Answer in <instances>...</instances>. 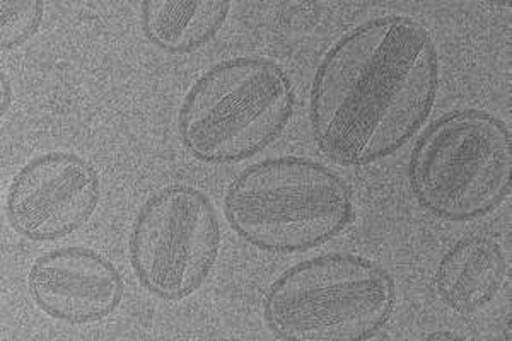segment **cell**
<instances>
[{
	"label": "cell",
	"mask_w": 512,
	"mask_h": 341,
	"mask_svg": "<svg viewBox=\"0 0 512 341\" xmlns=\"http://www.w3.org/2000/svg\"><path fill=\"white\" fill-rule=\"evenodd\" d=\"M439 55L431 33L407 16L371 19L333 43L316 70L309 125L340 166L400 151L431 115Z\"/></svg>",
	"instance_id": "cell-1"
},
{
	"label": "cell",
	"mask_w": 512,
	"mask_h": 341,
	"mask_svg": "<svg viewBox=\"0 0 512 341\" xmlns=\"http://www.w3.org/2000/svg\"><path fill=\"white\" fill-rule=\"evenodd\" d=\"M229 226L270 253H303L338 236L354 220L344 176L304 157H274L239 173L224 198Z\"/></svg>",
	"instance_id": "cell-2"
},
{
	"label": "cell",
	"mask_w": 512,
	"mask_h": 341,
	"mask_svg": "<svg viewBox=\"0 0 512 341\" xmlns=\"http://www.w3.org/2000/svg\"><path fill=\"white\" fill-rule=\"evenodd\" d=\"M395 302V280L376 261L326 253L280 273L263 316L280 340L364 341L383 330Z\"/></svg>",
	"instance_id": "cell-3"
},
{
	"label": "cell",
	"mask_w": 512,
	"mask_h": 341,
	"mask_svg": "<svg viewBox=\"0 0 512 341\" xmlns=\"http://www.w3.org/2000/svg\"><path fill=\"white\" fill-rule=\"evenodd\" d=\"M294 103L284 67L265 57L231 58L193 82L180 108L178 132L198 161H243L279 139Z\"/></svg>",
	"instance_id": "cell-4"
},
{
	"label": "cell",
	"mask_w": 512,
	"mask_h": 341,
	"mask_svg": "<svg viewBox=\"0 0 512 341\" xmlns=\"http://www.w3.org/2000/svg\"><path fill=\"white\" fill-rule=\"evenodd\" d=\"M512 135L501 118L456 110L431 123L410 154L415 200L437 219H480L511 193Z\"/></svg>",
	"instance_id": "cell-5"
},
{
	"label": "cell",
	"mask_w": 512,
	"mask_h": 341,
	"mask_svg": "<svg viewBox=\"0 0 512 341\" xmlns=\"http://www.w3.org/2000/svg\"><path fill=\"white\" fill-rule=\"evenodd\" d=\"M221 224L204 191L176 183L142 203L130 234V263L140 285L158 299L195 294L221 249Z\"/></svg>",
	"instance_id": "cell-6"
},
{
	"label": "cell",
	"mask_w": 512,
	"mask_h": 341,
	"mask_svg": "<svg viewBox=\"0 0 512 341\" xmlns=\"http://www.w3.org/2000/svg\"><path fill=\"white\" fill-rule=\"evenodd\" d=\"M101 181L91 162L72 152L31 159L12 178L6 214L31 241H55L79 231L98 209Z\"/></svg>",
	"instance_id": "cell-7"
},
{
	"label": "cell",
	"mask_w": 512,
	"mask_h": 341,
	"mask_svg": "<svg viewBox=\"0 0 512 341\" xmlns=\"http://www.w3.org/2000/svg\"><path fill=\"white\" fill-rule=\"evenodd\" d=\"M28 290L41 313L77 326L115 313L125 285L117 266L101 253L69 246L48 251L33 263Z\"/></svg>",
	"instance_id": "cell-8"
},
{
	"label": "cell",
	"mask_w": 512,
	"mask_h": 341,
	"mask_svg": "<svg viewBox=\"0 0 512 341\" xmlns=\"http://www.w3.org/2000/svg\"><path fill=\"white\" fill-rule=\"evenodd\" d=\"M506 255L487 234H468L444 253L437 265V294L458 314L482 311L504 285Z\"/></svg>",
	"instance_id": "cell-9"
},
{
	"label": "cell",
	"mask_w": 512,
	"mask_h": 341,
	"mask_svg": "<svg viewBox=\"0 0 512 341\" xmlns=\"http://www.w3.org/2000/svg\"><path fill=\"white\" fill-rule=\"evenodd\" d=\"M229 11L227 0H147L142 2V29L154 47L183 55L214 40Z\"/></svg>",
	"instance_id": "cell-10"
},
{
	"label": "cell",
	"mask_w": 512,
	"mask_h": 341,
	"mask_svg": "<svg viewBox=\"0 0 512 341\" xmlns=\"http://www.w3.org/2000/svg\"><path fill=\"white\" fill-rule=\"evenodd\" d=\"M45 4L40 0H4L0 4V47L14 50L40 28Z\"/></svg>",
	"instance_id": "cell-11"
},
{
	"label": "cell",
	"mask_w": 512,
	"mask_h": 341,
	"mask_svg": "<svg viewBox=\"0 0 512 341\" xmlns=\"http://www.w3.org/2000/svg\"><path fill=\"white\" fill-rule=\"evenodd\" d=\"M9 105H11V86H9L6 74H2V115H6Z\"/></svg>",
	"instance_id": "cell-12"
},
{
	"label": "cell",
	"mask_w": 512,
	"mask_h": 341,
	"mask_svg": "<svg viewBox=\"0 0 512 341\" xmlns=\"http://www.w3.org/2000/svg\"><path fill=\"white\" fill-rule=\"evenodd\" d=\"M431 338H444V340H446V338H458V336H453V333H432V336Z\"/></svg>",
	"instance_id": "cell-13"
}]
</instances>
